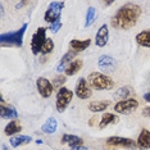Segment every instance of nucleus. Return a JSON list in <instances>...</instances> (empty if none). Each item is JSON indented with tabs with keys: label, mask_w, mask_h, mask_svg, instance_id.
<instances>
[{
	"label": "nucleus",
	"mask_w": 150,
	"mask_h": 150,
	"mask_svg": "<svg viewBox=\"0 0 150 150\" xmlns=\"http://www.w3.org/2000/svg\"><path fill=\"white\" fill-rule=\"evenodd\" d=\"M74 94L78 99H88L93 95L91 87L88 85L86 78H80L76 83V88H74Z\"/></svg>",
	"instance_id": "6e6552de"
},
{
	"label": "nucleus",
	"mask_w": 150,
	"mask_h": 150,
	"mask_svg": "<svg viewBox=\"0 0 150 150\" xmlns=\"http://www.w3.org/2000/svg\"><path fill=\"white\" fill-rule=\"evenodd\" d=\"M108 40H109L108 25H103L96 32V36H95V44H96V46H99V47H103L108 44Z\"/></svg>",
	"instance_id": "f8f14e48"
},
{
	"label": "nucleus",
	"mask_w": 150,
	"mask_h": 150,
	"mask_svg": "<svg viewBox=\"0 0 150 150\" xmlns=\"http://www.w3.org/2000/svg\"><path fill=\"white\" fill-rule=\"evenodd\" d=\"M36 87H37V91L39 94L41 95L42 98H50L53 94V88H54V85L50 82L47 78L45 77H39L36 81Z\"/></svg>",
	"instance_id": "1a4fd4ad"
},
{
	"label": "nucleus",
	"mask_w": 150,
	"mask_h": 150,
	"mask_svg": "<svg viewBox=\"0 0 150 150\" xmlns=\"http://www.w3.org/2000/svg\"><path fill=\"white\" fill-rule=\"evenodd\" d=\"M107 144L113 145V146H123V148H127V149H136L137 148L136 141H134L132 139L119 137V136H112V137L107 139Z\"/></svg>",
	"instance_id": "9d476101"
},
{
	"label": "nucleus",
	"mask_w": 150,
	"mask_h": 150,
	"mask_svg": "<svg viewBox=\"0 0 150 150\" xmlns=\"http://www.w3.org/2000/svg\"><path fill=\"white\" fill-rule=\"evenodd\" d=\"M53 49H54V41L52 39H47L41 49V54H49L53 52Z\"/></svg>",
	"instance_id": "bb28decb"
},
{
	"label": "nucleus",
	"mask_w": 150,
	"mask_h": 150,
	"mask_svg": "<svg viewBox=\"0 0 150 150\" xmlns=\"http://www.w3.org/2000/svg\"><path fill=\"white\" fill-rule=\"evenodd\" d=\"M57 127H58L57 119L54 118V117H50V118L45 122V123L42 125L41 131L44 132V134H54V132L57 131Z\"/></svg>",
	"instance_id": "4be33fe9"
},
{
	"label": "nucleus",
	"mask_w": 150,
	"mask_h": 150,
	"mask_svg": "<svg viewBox=\"0 0 150 150\" xmlns=\"http://www.w3.org/2000/svg\"><path fill=\"white\" fill-rule=\"evenodd\" d=\"M62 144H67V145H69L71 148H78V146H82L83 140L76 135L66 134V135H63V137H62Z\"/></svg>",
	"instance_id": "2eb2a0df"
},
{
	"label": "nucleus",
	"mask_w": 150,
	"mask_h": 150,
	"mask_svg": "<svg viewBox=\"0 0 150 150\" xmlns=\"http://www.w3.org/2000/svg\"><path fill=\"white\" fill-rule=\"evenodd\" d=\"M66 82V77L64 76H60V77H57L55 78V81H54V85H55V86H59V83L62 85V83H64Z\"/></svg>",
	"instance_id": "c85d7f7f"
},
{
	"label": "nucleus",
	"mask_w": 150,
	"mask_h": 150,
	"mask_svg": "<svg viewBox=\"0 0 150 150\" xmlns=\"http://www.w3.org/2000/svg\"><path fill=\"white\" fill-rule=\"evenodd\" d=\"M131 94V87H128V86H125V87H121V88H118L117 91L114 93V98L117 99V100H126L127 99V96Z\"/></svg>",
	"instance_id": "393cba45"
},
{
	"label": "nucleus",
	"mask_w": 150,
	"mask_h": 150,
	"mask_svg": "<svg viewBox=\"0 0 150 150\" xmlns=\"http://www.w3.org/2000/svg\"><path fill=\"white\" fill-rule=\"evenodd\" d=\"M135 40L139 45L144 47H150V30H145V31L139 32L135 37Z\"/></svg>",
	"instance_id": "f3484780"
},
{
	"label": "nucleus",
	"mask_w": 150,
	"mask_h": 150,
	"mask_svg": "<svg viewBox=\"0 0 150 150\" xmlns=\"http://www.w3.org/2000/svg\"><path fill=\"white\" fill-rule=\"evenodd\" d=\"M32 141L31 136H26V135H19V136H14L9 140L11 145L13 148H18V146H22V145H27Z\"/></svg>",
	"instance_id": "a211bd4d"
},
{
	"label": "nucleus",
	"mask_w": 150,
	"mask_h": 150,
	"mask_svg": "<svg viewBox=\"0 0 150 150\" xmlns=\"http://www.w3.org/2000/svg\"><path fill=\"white\" fill-rule=\"evenodd\" d=\"M69 150H87L86 146H78V148H71Z\"/></svg>",
	"instance_id": "7c9ffc66"
},
{
	"label": "nucleus",
	"mask_w": 150,
	"mask_h": 150,
	"mask_svg": "<svg viewBox=\"0 0 150 150\" xmlns=\"http://www.w3.org/2000/svg\"><path fill=\"white\" fill-rule=\"evenodd\" d=\"M98 67L100 68L101 73H108L115 69L117 62H115L114 58H112L109 55H101L98 60Z\"/></svg>",
	"instance_id": "9b49d317"
},
{
	"label": "nucleus",
	"mask_w": 150,
	"mask_h": 150,
	"mask_svg": "<svg viewBox=\"0 0 150 150\" xmlns=\"http://www.w3.org/2000/svg\"><path fill=\"white\" fill-rule=\"evenodd\" d=\"M95 18H96V9L90 6L86 12V21H85V27H90L93 23L95 22Z\"/></svg>",
	"instance_id": "a878e982"
},
{
	"label": "nucleus",
	"mask_w": 150,
	"mask_h": 150,
	"mask_svg": "<svg viewBox=\"0 0 150 150\" xmlns=\"http://www.w3.org/2000/svg\"><path fill=\"white\" fill-rule=\"evenodd\" d=\"M144 99L146 101H149V103H150V91H149V93H146V94H144Z\"/></svg>",
	"instance_id": "2f4dec72"
},
{
	"label": "nucleus",
	"mask_w": 150,
	"mask_h": 150,
	"mask_svg": "<svg viewBox=\"0 0 150 150\" xmlns=\"http://www.w3.org/2000/svg\"><path fill=\"white\" fill-rule=\"evenodd\" d=\"M60 27H62V22L58 21V22H55V23H53V25H50V30H52L54 33H57V32L60 30Z\"/></svg>",
	"instance_id": "cd10ccee"
},
{
	"label": "nucleus",
	"mask_w": 150,
	"mask_h": 150,
	"mask_svg": "<svg viewBox=\"0 0 150 150\" xmlns=\"http://www.w3.org/2000/svg\"><path fill=\"white\" fill-rule=\"evenodd\" d=\"M27 30V23H25L21 28L17 30L14 32H6L1 33L0 36V42L3 46H19L23 45V36Z\"/></svg>",
	"instance_id": "7ed1b4c3"
},
{
	"label": "nucleus",
	"mask_w": 150,
	"mask_h": 150,
	"mask_svg": "<svg viewBox=\"0 0 150 150\" xmlns=\"http://www.w3.org/2000/svg\"><path fill=\"white\" fill-rule=\"evenodd\" d=\"M139 108V101L136 99H126V100H121L114 105V112H117L119 114H131L132 112H135Z\"/></svg>",
	"instance_id": "0eeeda50"
},
{
	"label": "nucleus",
	"mask_w": 150,
	"mask_h": 150,
	"mask_svg": "<svg viewBox=\"0 0 150 150\" xmlns=\"http://www.w3.org/2000/svg\"><path fill=\"white\" fill-rule=\"evenodd\" d=\"M83 66V62L80 59H76V60H72L69 64H68V67L66 68V74L67 76H74L78 71H81V68Z\"/></svg>",
	"instance_id": "6ab92c4d"
},
{
	"label": "nucleus",
	"mask_w": 150,
	"mask_h": 150,
	"mask_svg": "<svg viewBox=\"0 0 150 150\" xmlns=\"http://www.w3.org/2000/svg\"><path fill=\"white\" fill-rule=\"evenodd\" d=\"M115 122H118V117L115 114L104 113L103 117H101L100 123H99V128H105L107 126H109L110 123H115Z\"/></svg>",
	"instance_id": "5701e85b"
},
{
	"label": "nucleus",
	"mask_w": 150,
	"mask_h": 150,
	"mask_svg": "<svg viewBox=\"0 0 150 150\" xmlns=\"http://www.w3.org/2000/svg\"><path fill=\"white\" fill-rule=\"evenodd\" d=\"M66 3L64 1H52L50 5L47 6L45 14H44V21L53 25L58 21H60V14H62V9Z\"/></svg>",
	"instance_id": "20e7f679"
},
{
	"label": "nucleus",
	"mask_w": 150,
	"mask_h": 150,
	"mask_svg": "<svg viewBox=\"0 0 150 150\" xmlns=\"http://www.w3.org/2000/svg\"><path fill=\"white\" fill-rule=\"evenodd\" d=\"M0 117L1 118H8V119H14L18 117V113L13 107H6V105L1 104L0 107Z\"/></svg>",
	"instance_id": "aec40b11"
},
{
	"label": "nucleus",
	"mask_w": 150,
	"mask_h": 150,
	"mask_svg": "<svg viewBox=\"0 0 150 150\" xmlns=\"http://www.w3.org/2000/svg\"><path fill=\"white\" fill-rule=\"evenodd\" d=\"M91 44V40L90 39H86V40H71L69 42V47L73 50L74 53H80V52H83L86 50Z\"/></svg>",
	"instance_id": "4468645a"
},
{
	"label": "nucleus",
	"mask_w": 150,
	"mask_h": 150,
	"mask_svg": "<svg viewBox=\"0 0 150 150\" xmlns=\"http://www.w3.org/2000/svg\"><path fill=\"white\" fill-rule=\"evenodd\" d=\"M109 107V101L103 100V101H91L88 104V109L94 113H99V112H104L105 109Z\"/></svg>",
	"instance_id": "b1692460"
},
{
	"label": "nucleus",
	"mask_w": 150,
	"mask_h": 150,
	"mask_svg": "<svg viewBox=\"0 0 150 150\" xmlns=\"http://www.w3.org/2000/svg\"><path fill=\"white\" fill-rule=\"evenodd\" d=\"M86 80L90 87L94 90H110L114 86L113 80L101 72H91Z\"/></svg>",
	"instance_id": "f03ea898"
},
{
	"label": "nucleus",
	"mask_w": 150,
	"mask_h": 150,
	"mask_svg": "<svg viewBox=\"0 0 150 150\" xmlns=\"http://www.w3.org/2000/svg\"><path fill=\"white\" fill-rule=\"evenodd\" d=\"M136 144H137L139 149H142V150L150 149V131H149V129L144 128L141 132H140Z\"/></svg>",
	"instance_id": "ddd939ff"
},
{
	"label": "nucleus",
	"mask_w": 150,
	"mask_h": 150,
	"mask_svg": "<svg viewBox=\"0 0 150 150\" xmlns=\"http://www.w3.org/2000/svg\"><path fill=\"white\" fill-rule=\"evenodd\" d=\"M21 131H22V126L19 125L18 121H11L5 126V129H4L6 136H13V135L18 134V132H21Z\"/></svg>",
	"instance_id": "412c9836"
},
{
	"label": "nucleus",
	"mask_w": 150,
	"mask_h": 150,
	"mask_svg": "<svg viewBox=\"0 0 150 150\" xmlns=\"http://www.w3.org/2000/svg\"><path fill=\"white\" fill-rule=\"evenodd\" d=\"M73 98V91H71L67 87H60L57 93V100H55V108L59 113H62L67 109V107L71 104Z\"/></svg>",
	"instance_id": "39448f33"
},
{
	"label": "nucleus",
	"mask_w": 150,
	"mask_h": 150,
	"mask_svg": "<svg viewBox=\"0 0 150 150\" xmlns=\"http://www.w3.org/2000/svg\"><path fill=\"white\" fill-rule=\"evenodd\" d=\"M142 115H144V117L150 118V107H146V108L142 109Z\"/></svg>",
	"instance_id": "c756f323"
},
{
	"label": "nucleus",
	"mask_w": 150,
	"mask_h": 150,
	"mask_svg": "<svg viewBox=\"0 0 150 150\" xmlns=\"http://www.w3.org/2000/svg\"><path fill=\"white\" fill-rule=\"evenodd\" d=\"M46 40H47L46 39V28L45 27H39L37 31L32 35V39H31V50L35 55L41 53V49H42Z\"/></svg>",
	"instance_id": "423d86ee"
},
{
	"label": "nucleus",
	"mask_w": 150,
	"mask_h": 150,
	"mask_svg": "<svg viewBox=\"0 0 150 150\" xmlns=\"http://www.w3.org/2000/svg\"><path fill=\"white\" fill-rule=\"evenodd\" d=\"M141 8L136 4H126L121 6L112 18V26L114 28L129 30L136 25L137 19L141 16Z\"/></svg>",
	"instance_id": "f257e3e1"
},
{
	"label": "nucleus",
	"mask_w": 150,
	"mask_h": 150,
	"mask_svg": "<svg viewBox=\"0 0 150 150\" xmlns=\"http://www.w3.org/2000/svg\"><path fill=\"white\" fill-rule=\"evenodd\" d=\"M76 54L77 53H74V52H68V53H66L63 55V58L60 59V62H59V64L57 66V72H63V71H66V68L68 67V64L71 63V60L73 59L74 57H76Z\"/></svg>",
	"instance_id": "dca6fc26"
}]
</instances>
